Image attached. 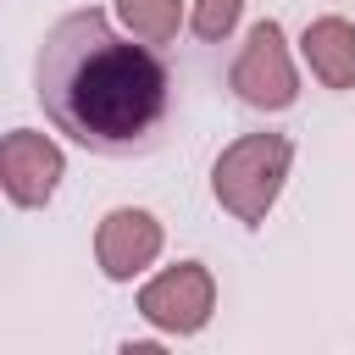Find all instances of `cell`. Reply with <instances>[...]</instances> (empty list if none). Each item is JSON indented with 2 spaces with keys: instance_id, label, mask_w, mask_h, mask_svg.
<instances>
[{
  "instance_id": "cell-9",
  "label": "cell",
  "mask_w": 355,
  "mask_h": 355,
  "mask_svg": "<svg viewBox=\"0 0 355 355\" xmlns=\"http://www.w3.org/2000/svg\"><path fill=\"white\" fill-rule=\"evenodd\" d=\"M244 17V0H189V28L200 44H227Z\"/></svg>"
},
{
  "instance_id": "cell-7",
  "label": "cell",
  "mask_w": 355,
  "mask_h": 355,
  "mask_svg": "<svg viewBox=\"0 0 355 355\" xmlns=\"http://www.w3.org/2000/svg\"><path fill=\"white\" fill-rule=\"evenodd\" d=\"M300 55L322 89H355V22L349 17H316L300 33Z\"/></svg>"
},
{
  "instance_id": "cell-3",
  "label": "cell",
  "mask_w": 355,
  "mask_h": 355,
  "mask_svg": "<svg viewBox=\"0 0 355 355\" xmlns=\"http://www.w3.org/2000/svg\"><path fill=\"white\" fill-rule=\"evenodd\" d=\"M227 89L250 111H266V116H277V111H288L300 100V67H294V50H288L283 22L261 17L244 33V44H239V55L227 67Z\"/></svg>"
},
{
  "instance_id": "cell-1",
  "label": "cell",
  "mask_w": 355,
  "mask_h": 355,
  "mask_svg": "<svg viewBox=\"0 0 355 355\" xmlns=\"http://www.w3.org/2000/svg\"><path fill=\"white\" fill-rule=\"evenodd\" d=\"M33 94L61 139L89 155L133 161L166 139L172 72L155 44L116 33L105 11H67L33 55Z\"/></svg>"
},
{
  "instance_id": "cell-6",
  "label": "cell",
  "mask_w": 355,
  "mask_h": 355,
  "mask_svg": "<svg viewBox=\"0 0 355 355\" xmlns=\"http://www.w3.org/2000/svg\"><path fill=\"white\" fill-rule=\"evenodd\" d=\"M67 178V155L39 128H11L0 139V189L17 211H44Z\"/></svg>"
},
{
  "instance_id": "cell-8",
  "label": "cell",
  "mask_w": 355,
  "mask_h": 355,
  "mask_svg": "<svg viewBox=\"0 0 355 355\" xmlns=\"http://www.w3.org/2000/svg\"><path fill=\"white\" fill-rule=\"evenodd\" d=\"M116 22L144 44H172L189 22V0H116Z\"/></svg>"
},
{
  "instance_id": "cell-5",
  "label": "cell",
  "mask_w": 355,
  "mask_h": 355,
  "mask_svg": "<svg viewBox=\"0 0 355 355\" xmlns=\"http://www.w3.org/2000/svg\"><path fill=\"white\" fill-rule=\"evenodd\" d=\"M161 250H166V227H161V216L144 211V205H116V211H105L100 227H94V266H100L105 283H133V277H144V272L161 261Z\"/></svg>"
},
{
  "instance_id": "cell-4",
  "label": "cell",
  "mask_w": 355,
  "mask_h": 355,
  "mask_svg": "<svg viewBox=\"0 0 355 355\" xmlns=\"http://www.w3.org/2000/svg\"><path fill=\"white\" fill-rule=\"evenodd\" d=\"M139 316L166 338H194L216 316V277L205 261H172L139 283Z\"/></svg>"
},
{
  "instance_id": "cell-2",
  "label": "cell",
  "mask_w": 355,
  "mask_h": 355,
  "mask_svg": "<svg viewBox=\"0 0 355 355\" xmlns=\"http://www.w3.org/2000/svg\"><path fill=\"white\" fill-rule=\"evenodd\" d=\"M288 166H294V144L283 133H239L233 144H222V155L211 161V194L216 205L244 222V227H261L288 183Z\"/></svg>"
}]
</instances>
